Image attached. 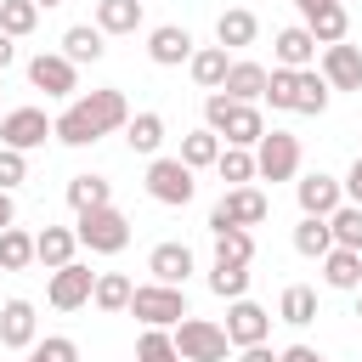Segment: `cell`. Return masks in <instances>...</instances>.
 I'll use <instances>...</instances> for the list:
<instances>
[{"instance_id": "1", "label": "cell", "mask_w": 362, "mask_h": 362, "mask_svg": "<svg viewBox=\"0 0 362 362\" xmlns=\"http://www.w3.org/2000/svg\"><path fill=\"white\" fill-rule=\"evenodd\" d=\"M124 119H130V107H124V90H90V96H74L57 119H51V136L62 141V147H90V141H102V136H113V130H124Z\"/></svg>"}, {"instance_id": "2", "label": "cell", "mask_w": 362, "mask_h": 362, "mask_svg": "<svg viewBox=\"0 0 362 362\" xmlns=\"http://www.w3.org/2000/svg\"><path fill=\"white\" fill-rule=\"evenodd\" d=\"M328 79L317 74V68H272L266 74V96L260 102H272L277 113H305V119H317L322 107H328Z\"/></svg>"}, {"instance_id": "3", "label": "cell", "mask_w": 362, "mask_h": 362, "mask_svg": "<svg viewBox=\"0 0 362 362\" xmlns=\"http://www.w3.org/2000/svg\"><path fill=\"white\" fill-rule=\"evenodd\" d=\"M204 124H209L215 136H226V147H255V141L266 136L260 107H255V102H232L226 90H209V96H204Z\"/></svg>"}, {"instance_id": "4", "label": "cell", "mask_w": 362, "mask_h": 362, "mask_svg": "<svg viewBox=\"0 0 362 362\" xmlns=\"http://www.w3.org/2000/svg\"><path fill=\"white\" fill-rule=\"evenodd\" d=\"M74 238H79V249H90V255H119V249L130 243V221H124L113 204H102V209H79Z\"/></svg>"}, {"instance_id": "5", "label": "cell", "mask_w": 362, "mask_h": 362, "mask_svg": "<svg viewBox=\"0 0 362 362\" xmlns=\"http://www.w3.org/2000/svg\"><path fill=\"white\" fill-rule=\"evenodd\" d=\"M175 351H181V362H226V351H232V339H226V328L221 322H209V317H181L175 322Z\"/></svg>"}, {"instance_id": "6", "label": "cell", "mask_w": 362, "mask_h": 362, "mask_svg": "<svg viewBox=\"0 0 362 362\" xmlns=\"http://www.w3.org/2000/svg\"><path fill=\"white\" fill-rule=\"evenodd\" d=\"M124 311L141 317L147 328H175L187 317V294L175 283H141V288H130V305Z\"/></svg>"}, {"instance_id": "7", "label": "cell", "mask_w": 362, "mask_h": 362, "mask_svg": "<svg viewBox=\"0 0 362 362\" xmlns=\"http://www.w3.org/2000/svg\"><path fill=\"white\" fill-rule=\"evenodd\" d=\"M255 175H260V181H294V175H300V136L266 130V136L255 141Z\"/></svg>"}, {"instance_id": "8", "label": "cell", "mask_w": 362, "mask_h": 362, "mask_svg": "<svg viewBox=\"0 0 362 362\" xmlns=\"http://www.w3.org/2000/svg\"><path fill=\"white\" fill-rule=\"evenodd\" d=\"M192 192H198L192 170H187L181 158H158V153H153V164H147V198H153V204H170V209H187Z\"/></svg>"}, {"instance_id": "9", "label": "cell", "mask_w": 362, "mask_h": 362, "mask_svg": "<svg viewBox=\"0 0 362 362\" xmlns=\"http://www.w3.org/2000/svg\"><path fill=\"white\" fill-rule=\"evenodd\" d=\"M266 209H272V204H266L260 187H226L221 204L209 209V232H215V226H260Z\"/></svg>"}, {"instance_id": "10", "label": "cell", "mask_w": 362, "mask_h": 362, "mask_svg": "<svg viewBox=\"0 0 362 362\" xmlns=\"http://www.w3.org/2000/svg\"><path fill=\"white\" fill-rule=\"evenodd\" d=\"M45 136H51V119H45L40 107H11V113H0V147L34 153V147H45Z\"/></svg>"}, {"instance_id": "11", "label": "cell", "mask_w": 362, "mask_h": 362, "mask_svg": "<svg viewBox=\"0 0 362 362\" xmlns=\"http://www.w3.org/2000/svg\"><path fill=\"white\" fill-rule=\"evenodd\" d=\"M90 288H96V272H90V266H79V260H68V266H57V272H51L45 300H51L57 311H79V305H90Z\"/></svg>"}, {"instance_id": "12", "label": "cell", "mask_w": 362, "mask_h": 362, "mask_svg": "<svg viewBox=\"0 0 362 362\" xmlns=\"http://www.w3.org/2000/svg\"><path fill=\"white\" fill-rule=\"evenodd\" d=\"M322 79H328V90H362V45H322V68H317Z\"/></svg>"}, {"instance_id": "13", "label": "cell", "mask_w": 362, "mask_h": 362, "mask_svg": "<svg viewBox=\"0 0 362 362\" xmlns=\"http://www.w3.org/2000/svg\"><path fill=\"white\" fill-rule=\"evenodd\" d=\"M28 85L45 90V96H74V62H68L62 51H40V57L28 62Z\"/></svg>"}, {"instance_id": "14", "label": "cell", "mask_w": 362, "mask_h": 362, "mask_svg": "<svg viewBox=\"0 0 362 362\" xmlns=\"http://www.w3.org/2000/svg\"><path fill=\"white\" fill-rule=\"evenodd\" d=\"M294 198H300V215H334L345 204V187L322 170H311L305 181H294Z\"/></svg>"}, {"instance_id": "15", "label": "cell", "mask_w": 362, "mask_h": 362, "mask_svg": "<svg viewBox=\"0 0 362 362\" xmlns=\"http://www.w3.org/2000/svg\"><path fill=\"white\" fill-rule=\"evenodd\" d=\"M266 334H272V317H266L255 300H232V305H226V339H232L238 351H243V345H260Z\"/></svg>"}, {"instance_id": "16", "label": "cell", "mask_w": 362, "mask_h": 362, "mask_svg": "<svg viewBox=\"0 0 362 362\" xmlns=\"http://www.w3.org/2000/svg\"><path fill=\"white\" fill-rule=\"evenodd\" d=\"M147 272H153V283H175V288H187V277H192V249H187V243H153Z\"/></svg>"}, {"instance_id": "17", "label": "cell", "mask_w": 362, "mask_h": 362, "mask_svg": "<svg viewBox=\"0 0 362 362\" xmlns=\"http://www.w3.org/2000/svg\"><path fill=\"white\" fill-rule=\"evenodd\" d=\"M147 57H153L158 68H181V62L192 57V34H187L181 23H164V28L147 34Z\"/></svg>"}, {"instance_id": "18", "label": "cell", "mask_w": 362, "mask_h": 362, "mask_svg": "<svg viewBox=\"0 0 362 362\" xmlns=\"http://www.w3.org/2000/svg\"><path fill=\"white\" fill-rule=\"evenodd\" d=\"M0 345L6 351H28L34 345V305L28 300H6L0 305Z\"/></svg>"}, {"instance_id": "19", "label": "cell", "mask_w": 362, "mask_h": 362, "mask_svg": "<svg viewBox=\"0 0 362 362\" xmlns=\"http://www.w3.org/2000/svg\"><path fill=\"white\" fill-rule=\"evenodd\" d=\"M277 68H311L317 62V40H311V28L305 23H294V28H277Z\"/></svg>"}, {"instance_id": "20", "label": "cell", "mask_w": 362, "mask_h": 362, "mask_svg": "<svg viewBox=\"0 0 362 362\" xmlns=\"http://www.w3.org/2000/svg\"><path fill=\"white\" fill-rule=\"evenodd\" d=\"M74 249H79L74 226H45V232H34V260H40L45 272L68 266V260H74Z\"/></svg>"}, {"instance_id": "21", "label": "cell", "mask_w": 362, "mask_h": 362, "mask_svg": "<svg viewBox=\"0 0 362 362\" xmlns=\"http://www.w3.org/2000/svg\"><path fill=\"white\" fill-rule=\"evenodd\" d=\"M305 28H311V40H317V45H339V40L351 34V11H345V0L317 6V11L305 17Z\"/></svg>"}, {"instance_id": "22", "label": "cell", "mask_w": 362, "mask_h": 362, "mask_svg": "<svg viewBox=\"0 0 362 362\" xmlns=\"http://www.w3.org/2000/svg\"><path fill=\"white\" fill-rule=\"evenodd\" d=\"M255 34H260V23H255V11H243V6H232V11L215 17V45H226V51L255 45Z\"/></svg>"}, {"instance_id": "23", "label": "cell", "mask_w": 362, "mask_h": 362, "mask_svg": "<svg viewBox=\"0 0 362 362\" xmlns=\"http://www.w3.org/2000/svg\"><path fill=\"white\" fill-rule=\"evenodd\" d=\"M322 283L328 288H362V249H328L322 255Z\"/></svg>"}, {"instance_id": "24", "label": "cell", "mask_w": 362, "mask_h": 362, "mask_svg": "<svg viewBox=\"0 0 362 362\" xmlns=\"http://www.w3.org/2000/svg\"><path fill=\"white\" fill-rule=\"evenodd\" d=\"M102 40H107V34H102L96 23H74V28L62 34V57H68L74 68H79V62H102V51H107Z\"/></svg>"}, {"instance_id": "25", "label": "cell", "mask_w": 362, "mask_h": 362, "mask_svg": "<svg viewBox=\"0 0 362 362\" xmlns=\"http://www.w3.org/2000/svg\"><path fill=\"white\" fill-rule=\"evenodd\" d=\"M187 68H192V85H198V90H221V79H226L232 57H226V45H204V51H192V57H187Z\"/></svg>"}, {"instance_id": "26", "label": "cell", "mask_w": 362, "mask_h": 362, "mask_svg": "<svg viewBox=\"0 0 362 362\" xmlns=\"http://www.w3.org/2000/svg\"><path fill=\"white\" fill-rule=\"evenodd\" d=\"M221 90H226L232 102H260V96H266V68H260V62H232L226 79H221Z\"/></svg>"}, {"instance_id": "27", "label": "cell", "mask_w": 362, "mask_h": 362, "mask_svg": "<svg viewBox=\"0 0 362 362\" xmlns=\"http://www.w3.org/2000/svg\"><path fill=\"white\" fill-rule=\"evenodd\" d=\"M124 141H130V153L153 158L164 147V113H130L124 119Z\"/></svg>"}, {"instance_id": "28", "label": "cell", "mask_w": 362, "mask_h": 362, "mask_svg": "<svg viewBox=\"0 0 362 362\" xmlns=\"http://www.w3.org/2000/svg\"><path fill=\"white\" fill-rule=\"evenodd\" d=\"M96 28L102 34H136L141 28V0H96Z\"/></svg>"}, {"instance_id": "29", "label": "cell", "mask_w": 362, "mask_h": 362, "mask_svg": "<svg viewBox=\"0 0 362 362\" xmlns=\"http://www.w3.org/2000/svg\"><path fill=\"white\" fill-rule=\"evenodd\" d=\"M130 288H136V283H130L124 272H102V277H96V288H90V305H96V311H107V317H119V311L130 305Z\"/></svg>"}, {"instance_id": "30", "label": "cell", "mask_w": 362, "mask_h": 362, "mask_svg": "<svg viewBox=\"0 0 362 362\" xmlns=\"http://www.w3.org/2000/svg\"><path fill=\"white\" fill-rule=\"evenodd\" d=\"M277 317H283L288 328H305V322H317V288H305V283H288V288H283V300H277Z\"/></svg>"}, {"instance_id": "31", "label": "cell", "mask_w": 362, "mask_h": 362, "mask_svg": "<svg viewBox=\"0 0 362 362\" xmlns=\"http://www.w3.org/2000/svg\"><path fill=\"white\" fill-rule=\"evenodd\" d=\"M68 204H74V215L79 209H102V204H113V181L107 175H74L68 181Z\"/></svg>"}, {"instance_id": "32", "label": "cell", "mask_w": 362, "mask_h": 362, "mask_svg": "<svg viewBox=\"0 0 362 362\" xmlns=\"http://www.w3.org/2000/svg\"><path fill=\"white\" fill-rule=\"evenodd\" d=\"M294 249H300L305 260H322V255L334 249V232H328V215H305V221L294 226Z\"/></svg>"}, {"instance_id": "33", "label": "cell", "mask_w": 362, "mask_h": 362, "mask_svg": "<svg viewBox=\"0 0 362 362\" xmlns=\"http://www.w3.org/2000/svg\"><path fill=\"white\" fill-rule=\"evenodd\" d=\"M215 260L249 266V260H255V232H249V226H215Z\"/></svg>"}, {"instance_id": "34", "label": "cell", "mask_w": 362, "mask_h": 362, "mask_svg": "<svg viewBox=\"0 0 362 362\" xmlns=\"http://www.w3.org/2000/svg\"><path fill=\"white\" fill-rule=\"evenodd\" d=\"M215 158H221V136H215L209 124L192 130V136H181V164H187V170H209Z\"/></svg>"}, {"instance_id": "35", "label": "cell", "mask_w": 362, "mask_h": 362, "mask_svg": "<svg viewBox=\"0 0 362 362\" xmlns=\"http://www.w3.org/2000/svg\"><path fill=\"white\" fill-rule=\"evenodd\" d=\"M209 294H221V300H243V294H249V266L215 260V266H209Z\"/></svg>"}, {"instance_id": "36", "label": "cell", "mask_w": 362, "mask_h": 362, "mask_svg": "<svg viewBox=\"0 0 362 362\" xmlns=\"http://www.w3.org/2000/svg\"><path fill=\"white\" fill-rule=\"evenodd\" d=\"M23 266H34V238L23 226H6L0 232V272H23Z\"/></svg>"}, {"instance_id": "37", "label": "cell", "mask_w": 362, "mask_h": 362, "mask_svg": "<svg viewBox=\"0 0 362 362\" xmlns=\"http://www.w3.org/2000/svg\"><path fill=\"white\" fill-rule=\"evenodd\" d=\"M215 170H221L226 187H249V181H255V153H249V147H221Z\"/></svg>"}, {"instance_id": "38", "label": "cell", "mask_w": 362, "mask_h": 362, "mask_svg": "<svg viewBox=\"0 0 362 362\" xmlns=\"http://www.w3.org/2000/svg\"><path fill=\"white\" fill-rule=\"evenodd\" d=\"M34 23H40V6L34 0H0V34L23 40V34H34Z\"/></svg>"}, {"instance_id": "39", "label": "cell", "mask_w": 362, "mask_h": 362, "mask_svg": "<svg viewBox=\"0 0 362 362\" xmlns=\"http://www.w3.org/2000/svg\"><path fill=\"white\" fill-rule=\"evenodd\" d=\"M328 232H334L339 249H362V204H339L328 215Z\"/></svg>"}, {"instance_id": "40", "label": "cell", "mask_w": 362, "mask_h": 362, "mask_svg": "<svg viewBox=\"0 0 362 362\" xmlns=\"http://www.w3.org/2000/svg\"><path fill=\"white\" fill-rule=\"evenodd\" d=\"M136 362H181L170 328H141V339H136Z\"/></svg>"}, {"instance_id": "41", "label": "cell", "mask_w": 362, "mask_h": 362, "mask_svg": "<svg viewBox=\"0 0 362 362\" xmlns=\"http://www.w3.org/2000/svg\"><path fill=\"white\" fill-rule=\"evenodd\" d=\"M28 362H79V345L68 334H51V339H34L28 345Z\"/></svg>"}, {"instance_id": "42", "label": "cell", "mask_w": 362, "mask_h": 362, "mask_svg": "<svg viewBox=\"0 0 362 362\" xmlns=\"http://www.w3.org/2000/svg\"><path fill=\"white\" fill-rule=\"evenodd\" d=\"M28 181V153H17V147H0V187L11 192V187H23Z\"/></svg>"}, {"instance_id": "43", "label": "cell", "mask_w": 362, "mask_h": 362, "mask_svg": "<svg viewBox=\"0 0 362 362\" xmlns=\"http://www.w3.org/2000/svg\"><path fill=\"white\" fill-rule=\"evenodd\" d=\"M339 187H345V204H362V153H356V164H351V175Z\"/></svg>"}, {"instance_id": "44", "label": "cell", "mask_w": 362, "mask_h": 362, "mask_svg": "<svg viewBox=\"0 0 362 362\" xmlns=\"http://www.w3.org/2000/svg\"><path fill=\"white\" fill-rule=\"evenodd\" d=\"M277 362H328L317 345H288V351H277Z\"/></svg>"}, {"instance_id": "45", "label": "cell", "mask_w": 362, "mask_h": 362, "mask_svg": "<svg viewBox=\"0 0 362 362\" xmlns=\"http://www.w3.org/2000/svg\"><path fill=\"white\" fill-rule=\"evenodd\" d=\"M238 362H277V351L260 339V345H243V356H238Z\"/></svg>"}, {"instance_id": "46", "label": "cell", "mask_w": 362, "mask_h": 362, "mask_svg": "<svg viewBox=\"0 0 362 362\" xmlns=\"http://www.w3.org/2000/svg\"><path fill=\"white\" fill-rule=\"evenodd\" d=\"M6 226H17V204H11V192L0 187V232H6Z\"/></svg>"}, {"instance_id": "47", "label": "cell", "mask_w": 362, "mask_h": 362, "mask_svg": "<svg viewBox=\"0 0 362 362\" xmlns=\"http://www.w3.org/2000/svg\"><path fill=\"white\" fill-rule=\"evenodd\" d=\"M17 62V45H11V34H0V74Z\"/></svg>"}, {"instance_id": "48", "label": "cell", "mask_w": 362, "mask_h": 362, "mask_svg": "<svg viewBox=\"0 0 362 362\" xmlns=\"http://www.w3.org/2000/svg\"><path fill=\"white\" fill-rule=\"evenodd\" d=\"M294 6H300V17H311V11H317V6H328V0H294Z\"/></svg>"}, {"instance_id": "49", "label": "cell", "mask_w": 362, "mask_h": 362, "mask_svg": "<svg viewBox=\"0 0 362 362\" xmlns=\"http://www.w3.org/2000/svg\"><path fill=\"white\" fill-rule=\"evenodd\" d=\"M34 6H62V0H34Z\"/></svg>"}, {"instance_id": "50", "label": "cell", "mask_w": 362, "mask_h": 362, "mask_svg": "<svg viewBox=\"0 0 362 362\" xmlns=\"http://www.w3.org/2000/svg\"><path fill=\"white\" fill-rule=\"evenodd\" d=\"M356 317H362V300H356Z\"/></svg>"}]
</instances>
